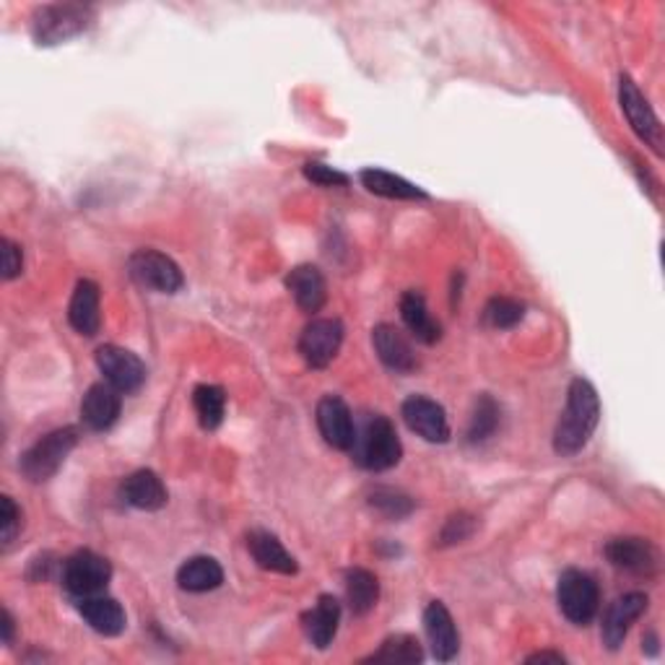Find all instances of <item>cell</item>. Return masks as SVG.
Instances as JSON below:
<instances>
[{
  "mask_svg": "<svg viewBox=\"0 0 665 665\" xmlns=\"http://www.w3.org/2000/svg\"><path fill=\"white\" fill-rule=\"evenodd\" d=\"M523 318H525V304H520L518 299H510V297H495L484 310L486 323L491 328H499V331L514 328Z\"/></svg>",
  "mask_w": 665,
  "mask_h": 665,
  "instance_id": "obj_31",
  "label": "cell"
},
{
  "mask_svg": "<svg viewBox=\"0 0 665 665\" xmlns=\"http://www.w3.org/2000/svg\"><path fill=\"white\" fill-rule=\"evenodd\" d=\"M600 421V398L596 388L583 377L572 380L567 392V409L554 432V450L564 457L577 455L588 445Z\"/></svg>",
  "mask_w": 665,
  "mask_h": 665,
  "instance_id": "obj_1",
  "label": "cell"
},
{
  "mask_svg": "<svg viewBox=\"0 0 665 665\" xmlns=\"http://www.w3.org/2000/svg\"><path fill=\"white\" fill-rule=\"evenodd\" d=\"M304 177L310 182L320 185V188H341V185L348 182V177L343 175V171L328 167V164H318V162L304 164Z\"/></svg>",
  "mask_w": 665,
  "mask_h": 665,
  "instance_id": "obj_35",
  "label": "cell"
},
{
  "mask_svg": "<svg viewBox=\"0 0 665 665\" xmlns=\"http://www.w3.org/2000/svg\"><path fill=\"white\" fill-rule=\"evenodd\" d=\"M78 445V429L76 426H63L55 432L45 434V437L34 442L32 447L21 455V474H24L32 484L49 481L57 470L63 468V463L68 461V455L74 453Z\"/></svg>",
  "mask_w": 665,
  "mask_h": 665,
  "instance_id": "obj_3",
  "label": "cell"
},
{
  "mask_svg": "<svg viewBox=\"0 0 665 665\" xmlns=\"http://www.w3.org/2000/svg\"><path fill=\"white\" fill-rule=\"evenodd\" d=\"M68 323L76 333L91 335L99 333V325H102V312H99V286L95 281H78L74 297H70L68 304Z\"/></svg>",
  "mask_w": 665,
  "mask_h": 665,
  "instance_id": "obj_20",
  "label": "cell"
},
{
  "mask_svg": "<svg viewBox=\"0 0 665 665\" xmlns=\"http://www.w3.org/2000/svg\"><path fill=\"white\" fill-rule=\"evenodd\" d=\"M97 367L104 375V383H110L120 392H135L146 383V364L128 348L102 346L97 352Z\"/></svg>",
  "mask_w": 665,
  "mask_h": 665,
  "instance_id": "obj_9",
  "label": "cell"
},
{
  "mask_svg": "<svg viewBox=\"0 0 665 665\" xmlns=\"http://www.w3.org/2000/svg\"><path fill=\"white\" fill-rule=\"evenodd\" d=\"M21 531V512L13 505L11 497H0V541L3 546H11Z\"/></svg>",
  "mask_w": 665,
  "mask_h": 665,
  "instance_id": "obj_34",
  "label": "cell"
},
{
  "mask_svg": "<svg viewBox=\"0 0 665 665\" xmlns=\"http://www.w3.org/2000/svg\"><path fill=\"white\" fill-rule=\"evenodd\" d=\"M352 450H356V463L362 468L375 470V474L396 468L400 455H403V445H400L396 426L385 417H372L367 426H364L362 437L354 440Z\"/></svg>",
  "mask_w": 665,
  "mask_h": 665,
  "instance_id": "obj_4",
  "label": "cell"
},
{
  "mask_svg": "<svg viewBox=\"0 0 665 665\" xmlns=\"http://www.w3.org/2000/svg\"><path fill=\"white\" fill-rule=\"evenodd\" d=\"M476 531V518L468 512H457L453 518L447 520L445 528H442L440 533V543L442 546H453V543H461L474 535Z\"/></svg>",
  "mask_w": 665,
  "mask_h": 665,
  "instance_id": "obj_33",
  "label": "cell"
},
{
  "mask_svg": "<svg viewBox=\"0 0 665 665\" xmlns=\"http://www.w3.org/2000/svg\"><path fill=\"white\" fill-rule=\"evenodd\" d=\"M499 421H502V409H499L497 400L491 396H481L476 400L474 413H470L468 440L486 442L499 429Z\"/></svg>",
  "mask_w": 665,
  "mask_h": 665,
  "instance_id": "obj_30",
  "label": "cell"
},
{
  "mask_svg": "<svg viewBox=\"0 0 665 665\" xmlns=\"http://www.w3.org/2000/svg\"><path fill=\"white\" fill-rule=\"evenodd\" d=\"M192 406H196L200 426L219 429L226 413V392L219 385H198L192 390Z\"/></svg>",
  "mask_w": 665,
  "mask_h": 665,
  "instance_id": "obj_28",
  "label": "cell"
},
{
  "mask_svg": "<svg viewBox=\"0 0 665 665\" xmlns=\"http://www.w3.org/2000/svg\"><path fill=\"white\" fill-rule=\"evenodd\" d=\"M369 505L390 520H400L413 512V499L409 495H403V491L390 489V486H380V489L372 491Z\"/></svg>",
  "mask_w": 665,
  "mask_h": 665,
  "instance_id": "obj_32",
  "label": "cell"
},
{
  "mask_svg": "<svg viewBox=\"0 0 665 665\" xmlns=\"http://www.w3.org/2000/svg\"><path fill=\"white\" fill-rule=\"evenodd\" d=\"M567 657L559 655V653H535L528 657V663H564Z\"/></svg>",
  "mask_w": 665,
  "mask_h": 665,
  "instance_id": "obj_37",
  "label": "cell"
},
{
  "mask_svg": "<svg viewBox=\"0 0 665 665\" xmlns=\"http://www.w3.org/2000/svg\"><path fill=\"white\" fill-rule=\"evenodd\" d=\"M128 268H131L135 281L146 289L159 291V295H177L185 286L180 266L159 250H135L128 261Z\"/></svg>",
  "mask_w": 665,
  "mask_h": 665,
  "instance_id": "obj_8",
  "label": "cell"
},
{
  "mask_svg": "<svg viewBox=\"0 0 665 665\" xmlns=\"http://www.w3.org/2000/svg\"><path fill=\"white\" fill-rule=\"evenodd\" d=\"M400 318H403V323L411 331L413 339L426 343V346H432V343L442 339V325L432 318L426 299L424 295H419V291H406V295L400 297Z\"/></svg>",
  "mask_w": 665,
  "mask_h": 665,
  "instance_id": "obj_24",
  "label": "cell"
},
{
  "mask_svg": "<svg viewBox=\"0 0 665 665\" xmlns=\"http://www.w3.org/2000/svg\"><path fill=\"white\" fill-rule=\"evenodd\" d=\"M314 419H318V429H320V434H323V440L328 442V445L335 447V450H352L354 447L356 426H354L352 411H348V406L343 403L341 398L325 396L318 403Z\"/></svg>",
  "mask_w": 665,
  "mask_h": 665,
  "instance_id": "obj_13",
  "label": "cell"
},
{
  "mask_svg": "<svg viewBox=\"0 0 665 665\" xmlns=\"http://www.w3.org/2000/svg\"><path fill=\"white\" fill-rule=\"evenodd\" d=\"M647 611L645 592H627L619 596L603 613V627H600V638L609 650H619L624 645L629 629Z\"/></svg>",
  "mask_w": 665,
  "mask_h": 665,
  "instance_id": "obj_12",
  "label": "cell"
},
{
  "mask_svg": "<svg viewBox=\"0 0 665 665\" xmlns=\"http://www.w3.org/2000/svg\"><path fill=\"white\" fill-rule=\"evenodd\" d=\"M78 613H81L86 624L95 629L97 634H104V638H118V634L125 632V611L118 600L110 596H91V598H81L76 600Z\"/></svg>",
  "mask_w": 665,
  "mask_h": 665,
  "instance_id": "obj_19",
  "label": "cell"
},
{
  "mask_svg": "<svg viewBox=\"0 0 665 665\" xmlns=\"http://www.w3.org/2000/svg\"><path fill=\"white\" fill-rule=\"evenodd\" d=\"M224 583V569L213 556H192L177 569V585L188 592H209Z\"/></svg>",
  "mask_w": 665,
  "mask_h": 665,
  "instance_id": "obj_25",
  "label": "cell"
},
{
  "mask_svg": "<svg viewBox=\"0 0 665 665\" xmlns=\"http://www.w3.org/2000/svg\"><path fill=\"white\" fill-rule=\"evenodd\" d=\"M247 548L257 567L278 572V575H297V559L284 548V543L268 531H253L247 535Z\"/></svg>",
  "mask_w": 665,
  "mask_h": 665,
  "instance_id": "obj_23",
  "label": "cell"
},
{
  "mask_svg": "<svg viewBox=\"0 0 665 665\" xmlns=\"http://www.w3.org/2000/svg\"><path fill=\"white\" fill-rule=\"evenodd\" d=\"M0 621H3V624H0V627H3V642H5V645H9L11 638H13V619H11V613L3 609V613H0Z\"/></svg>",
  "mask_w": 665,
  "mask_h": 665,
  "instance_id": "obj_38",
  "label": "cell"
},
{
  "mask_svg": "<svg viewBox=\"0 0 665 665\" xmlns=\"http://www.w3.org/2000/svg\"><path fill=\"white\" fill-rule=\"evenodd\" d=\"M424 629L429 645H432V653L437 661L447 663L453 661L461 650V634H457V627L453 621V613L447 611L445 603L440 600H432L424 611Z\"/></svg>",
  "mask_w": 665,
  "mask_h": 665,
  "instance_id": "obj_15",
  "label": "cell"
},
{
  "mask_svg": "<svg viewBox=\"0 0 665 665\" xmlns=\"http://www.w3.org/2000/svg\"><path fill=\"white\" fill-rule=\"evenodd\" d=\"M424 661V650H421L417 638L409 634H396L383 642L377 653H372L364 663H396V665H411Z\"/></svg>",
  "mask_w": 665,
  "mask_h": 665,
  "instance_id": "obj_29",
  "label": "cell"
},
{
  "mask_svg": "<svg viewBox=\"0 0 665 665\" xmlns=\"http://www.w3.org/2000/svg\"><path fill=\"white\" fill-rule=\"evenodd\" d=\"M606 556L617 569L632 572V575H655L657 569V548L645 539H613L606 546Z\"/></svg>",
  "mask_w": 665,
  "mask_h": 665,
  "instance_id": "obj_17",
  "label": "cell"
},
{
  "mask_svg": "<svg viewBox=\"0 0 665 665\" xmlns=\"http://www.w3.org/2000/svg\"><path fill=\"white\" fill-rule=\"evenodd\" d=\"M556 600H559V609L572 624H590L600 606L598 583L592 580L588 572L567 569L559 577V585H556Z\"/></svg>",
  "mask_w": 665,
  "mask_h": 665,
  "instance_id": "obj_5",
  "label": "cell"
},
{
  "mask_svg": "<svg viewBox=\"0 0 665 665\" xmlns=\"http://www.w3.org/2000/svg\"><path fill=\"white\" fill-rule=\"evenodd\" d=\"M359 180L364 188L380 198H390V200H424L426 198V192L417 188V185L403 180V177L392 175V171H385V169H375V167L364 169L359 175Z\"/></svg>",
  "mask_w": 665,
  "mask_h": 665,
  "instance_id": "obj_26",
  "label": "cell"
},
{
  "mask_svg": "<svg viewBox=\"0 0 665 665\" xmlns=\"http://www.w3.org/2000/svg\"><path fill=\"white\" fill-rule=\"evenodd\" d=\"M400 413H403V421L409 424L411 432H417L421 440L432 442V445H445L450 440L447 413L437 400L426 396H411L406 398Z\"/></svg>",
  "mask_w": 665,
  "mask_h": 665,
  "instance_id": "obj_11",
  "label": "cell"
},
{
  "mask_svg": "<svg viewBox=\"0 0 665 665\" xmlns=\"http://www.w3.org/2000/svg\"><path fill=\"white\" fill-rule=\"evenodd\" d=\"M120 497H123L125 505L135 507V510H146V512H156L167 505V486L154 470L141 468L131 474L120 486Z\"/></svg>",
  "mask_w": 665,
  "mask_h": 665,
  "instance_id": "obj_18",
  "label": "cell"
},
{
  "mask_svg": "<svg viewBox=\"0 0 665 665\" xmlns=\"http://www.w3.org/2000/svg\"><path fill=\"white\" fill-rule=\"evenodd\" d=\"M343 343V325L341 320H312L299 335V354L314 369H325L341 352Z\"/></svg>",
  "mask_w": 665,
  "mask_h": 665,
  "instance_id": "obj_10",
  "label": "cell"
},
{
  "mask_svg": "<svg viewBox=\"0 0 665 665\" xmlns=\"http://www.w3.org/2000/svg\"><path fill=\"white\" fill-rule=\"evenodd\" d=\"M3 247V278L5 281H13V278L21 276V268H24V255H21V247L16 242L3 240L0 242Z\"/></svg>",
  "mask_w": 665,
  "mask_h": 665,
  "instance_id": "obj_36",
  "label": "cell"
},
{
  "mask_svg": "<svg viewBox=\"0 0 665 665\" xmlns=\"http://www.w3.org/2000/svg\"><path fill=\"white\" fill-rule=\"evenodd\" d=\"M112 580V567L95 552H76L63 564V585L76 600L102 596Z\"/></svg>",
  "mask_w": 665,
  "mask_h": 665,
  "instance_id": "obj_6",
  "label": "cell"
},
{
  "mask_svg": "<svg viewBox=\"0 0 665 665\" xmlns=\"http://www.w3.org/2000/svg\"><path fill=\"white\" fill-rule=\"evenodd\" d=\"M95 21V11L84 3L40 5L32 16V37L37 45H60L84 34Z\"/></svg>",
  "mask_w": 665,
  "mask_h": 665,
  "instance_id": "obj_2",
  "label": "cell"
},
{
  "mask_svg": "<svg viewBox=\"0 0 665 665\" xmlns=\"http://www.w3.org/2000/svg\"><path fill=\"white\" fill-rule=\"evenodd\" d=\"M372 343H375V352L388 369L400 372V375H409V372L419 367L417 352H413L411 341L406 339L396 325H388V323L377 325L375 331H372Z\"/></svg>",
  "mask_w": 665,
  "mask_h": 665,
  "instance_id": "obj_16",
  "label": "cell"
},
{
  "mask_svg": "<svg viewBox=\"0 0 665 665\" xmlns=\"http://www.w3.org/2000/svg\"><path fill=\"white\" fill-rule=\"evenodd\" d=\"M123 392L114 390L110 383H97L86 390L81 400V421L91 432H107L120 419L123 409Z\"/></svg>",
  "mask_w": 665,
  "mask_h": 665,
  "instance_id": "obj_14",
  "label": "cell"
},
{
  "mask_svg": "<svg viewBox=\"0 0 665 665\" xmlns=\"http://www.w3.org/2000/svg\"><path fill=\"white\" fill-rule=\"evenodd\" d=\"M346 598L356 617H364L380 600V583L369 569H352L346 575Z\"/></svg>",
  "mask_w": 665,
  "mask_h": 665,
  "instance_id": "obj_27",
  "label": "cell"
},
{
  "mask_svg": "<svg viewBox=\"0 0 665 665\" xmlns=\"http://www.w3.org/2000/svg\"><path fill=\"white\" fill-rule=\"evenodd\" d=\"M341 621V603L333 596H320L314 609H310L302 617V627L307 640L318 650H325L335 640Z\"/></svg>",
  "mask_w": 665,
  "mask_h": 665,
  "instance_id": "obj_21",
  "label": "cell"
},
{
  "mask_svg": "<svg viewBox=\"0 0 665 665\" xmlns=\"http://www.w3.org/2000/svg\"><path fill=\"white\" fill-rule=\"evenodd\" d=\"M619 102L621 110H624L629 125H632V131L638 133V138L645 143V146L653 148L657 156H663V125L661 120H657V114L653 112V107L645 97H642V91L638 89V84L632 81L629 76L619 78Z\"/></svg>",
  "mask_w": 665,
  "mask_h": 665,
  "instance_id": "obj_7",
  "label": "cell"
},
{
  "mask_svg": "<svg viewBox=\"0 0 665 665\" xmlns=\"http://www.w3.org/2000/svg\"><path fill=\"white\" fill-rule=\"evenodd\" d=\"M291 297H295L297 307L302 312H320L325 307L328 299V286L325 278L320 274V268L314 266H297L286 278Z\"/></svg>",
  "mask_w": 665,
  "mask_h": 665,
  "instance_id": "obj_22",
  "label": "cell"
}]
</instances>
